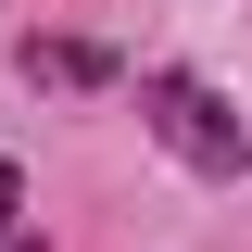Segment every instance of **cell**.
<instances>
[{"mask_svg": "<svg viewBox=\"0 0 252 252\" xmlns=\"http://www.w3.org/2000/svg\"><path fill=\"white\" fill-rule=\"evenodd\" d=\"M139 126H152L177 164H202V177H240V164H252V126L227 114L202 76H139Z\"/></svg>", "mask_w": 252, "mask_h": 252, "instance_id": "1", "label": "cell"}, {"mask_svg": "<svg viewBox=\"0 0 252 252\" xmlns=\"http://www.w3.org/2000/svg\"><path fill=\"white\" fill-rule=\"evenodd\" d=\"M26 76H38V89H89L101 51H76V38H26Z\"/></svg>", "mask_w": 252, "mask_h": 252, "instance_id": "2", "label": "cell"}, {"mask_svg": "<svg viewBox=\"0 0 252 252\" xmlns=\"http://www.w3.org/2000/svg\"><path fill=\"white\" fill-rule=\"evenodd\" d=\"M0 252H38V215H26V177L0 164Z\"/></svg>", "mask_w": 252, "mask_h": 252, "instance_id": "3", "label": "cell"}]
</instances>
